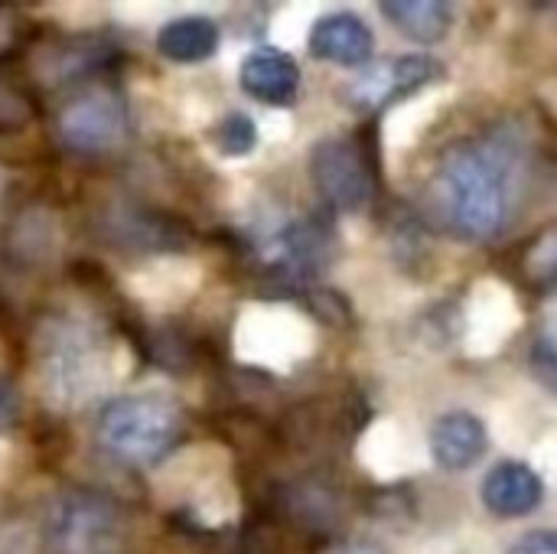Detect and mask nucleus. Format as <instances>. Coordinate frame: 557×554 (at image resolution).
I'll list each match as a JSON object with an SVG mask.
<instances>
[{
    "label": "nucleus",
    "instance_id": "obj_5",
    "mask_svg": "<svg viewBox=\"0 0 557 554\" xmlns=\"http://www.w3.org/2000/svg\"><path fill=\"white\" fill-rule=\"evenodd\" d=\"M310 176L333 212H359L379 186V153L372 137H323L310 150Z\"/></svg>",
    "mask_w": 557,
    "mask_h": 554
},
{
    "label": "nucleus",
    "instance_id": "obj_14",
    "mask_svg": "<svg viewBox=\"0 0 557 554\" xmlns=\"http://www.w3.org/2000/svg\"><path fill=\"white\" fill-rule=\"evenodd\" d=\"M219 42H222V29L215 20L209 16H176L170 23L160 26L157 33V49L163 59L170 62H180V65H196V62H206L219 52Z\"/></svg>",
    "mask_w": 557,
    "mask_h": 554
},
{
    "label": "nucleus",
    "instance_id": "obj_20",
    "mask_svg": "<svg viewBox=\"0 0 557 554\" xmlns=\"http://www.w3.org/2000/svg\"><path fill=\"white\" fill-rule=\"evenodd\" d=\"M212 144L222 157H248L258 147V124L251 114L245 111H228L215 131H212Z\"/></svg>",
    "mask_w": 557,
    "mask_h": 554
},
{
    "label": "nucleus",
    "instance_id": "obj_1",
    "mask_svg": "<svg viewBox=\"0 0 557 554\" xmlns=\"http://www.w3.org/2000/svg\"><path fill=\"white\" fill-rule=\"evenodd\" d=\"M539 170V140L522 121L450 140L424 183V222L457 242H493L522 212Z\"/></svg>",
    "mask_w": 557,
    "mask_h": 554
},
{
    "label": "nucleus",
    "instance_id": "obj_22",
    "mask_svg": "<svg viewBox=\"0 0 557 554\" xmlns=\"http://www.w3.org/2000/svg\"><path fill=\"white\" fill-rule=\"evenodd\" d=\"M375 516L382 519H395V522H408L414 516V500L408 487H388L375 496Z\"/></svg>",
    "mask_w": 557,
    "mask_h": 554
},
{
    "label": "nucleus",
    "instance_id": "obj_21",
    "mask_svg": "<svg viewBox=\"0 0 557 554\" xmlns=\"http://www.w3.org/2000/svg\"><path fill=\"white\" fill-rule=\"evenodd\" d=\"M532 372L557 395V340L552 333H542L532 343Z\"/></svg>",
    "mask_w": 557,
    "mask_h": 554
},
{
    "label": "nucleus",
    "instance_id": "obj_23",
    "mask_svg": "<svg viewBox=\"0 0 557 554\" xmlns=\"http://www.w3.org/2000/svg\"><path fill=\"white\" fill-rule=\"evenodd\" d=\"M20 411H23L20 389L13 385L10 376L0 372V434H10L20 424Z\"/></svg>",
    "mask_w": 557,
    "mask_h": 554
},
{
    "label": "nucleus",
    "instance_id": "obj_3",
    "mask_svg": "<svg viewBox=\"0 0 557 554\" xmlns=\"http://www.w3.org/2000/svg\"><path fill=\"white\" fill-rule=\"evenodd\" d=\"M183 438V415L160 395L111 398L98 415V444L127 467L160 464Z\"/></svg>",
    "mask_w": 557,
    "mask_h": 554
},
{
    "label": "nucleus",
    "instance_id": "obj_24",
    "mask_svg": "<svg viewBox=\"0 0 557 554\" xmlns=\"http://www.w3.org/2000/svg\"><path fill=\"white\" fill-rule=\"evenodd\" d=\"M509 554H557V529H545V532H532L522 535Z\"/></svg>",
    "mask_w": 557,
    "mask_h": 554
},
{
    "label": "nucleus",
    "instance_id": "obj_26",
    "mask_svg": "<svg viewBox=\"0 0 557 554\" xmlns=\"http://www.w3.org/2000/svg\"><path fill=\"white\" fill-rule=\"evenodd\" d=\"M0 196H3V173H0Z\"/></svg>",
    "mask_w": 557,
    "mask_h": 554
},
{
    "label": "nucleus",
    "instance_id": "obj_17",
    "mask_svg": "<svg viewBox=\"0 0 557 554\" xmlns=\"http://www.w3.org/2000/svg\"><path fill=\"white\" fill-rule=\"evenodd\" d=\"M519 274L522 281L539 291V294H548L557 287V222H552L548 229H542L525 248H522V258H519Z\"/></svg>",
    "mask_w": 557,
    "mask_h": 554
},
{
    "label": "nucleus",
    "instance_id": "obj_13",
    "mask_svg": "<svg viewBox=\"0 0 557 554\" xmlns=\"http://www.w3.org/2000/svg\"><path fill=\"white\" fill-rule=\"evenodd\" d=\"M108 238L111 245L131 248V251H166V248H183L186 232L157 216V212H144V209H117L108 216Z\"/></svg>",
    "mask_w": 557,
    "mask_h": 554
},
{
    "label": "nucleus",
    "instance_id": "obj_18",
    "mask_svg": "<svg viewBox=\"0 0 557 554\" xmlns=\"http://www.w3.org/2000/svg\"><path fill=\"white\" fill-rule=\"evenodd\" d=\"M287 509L307 529H320L323 532V529H333L339 522V496L330 487L313 483V480L290 490Z\"/></svg>",
    "mask_w": 557,
    "mask_h": 554
},
{
    "label": "nucleus",
    "instance_id": "obj_16",
    "mask_svg": "<svg viewBox=\"0 0 557 554\" xmlns=\"http://www.w3.org/2000/svg\"><path fill=\"white\" fill-rule=\"evenodd\" d=\"M114 42L104 36H72L65 39L59 49H52V59H49V69L55 72V78L62 82H75V78H85L98 69H104L114 56Z\"/></svg>",
    "mask_w": 557,
    "mask_h": 554
},
{
    "label": "nucleus",
    "instance_id": "obj_15",
    "mask_svg": "<svg viewBox=\"0 0 557 554\" xmlns=\"http://www.w3.org/2000/svg\"><path fill=\"white\" fill-rule=\"evenodd\" d=\"M379 7L414 42H441L454 26V3L447 0H382Z\"/></svg>",
    "mask_w": 557,
    "mask_h": 554
},
{
    "label": "nucleus",
    "instance_id": "obj_9",
    "mask_svg": "<svg viewBox=\"0 0 557 554\" xmlns=\"http://www.w3.org/2000/svg\"><path fill=\"white\" fill-rule=\"evenodd\" d=\"M238 82L245 95H251L261 104L274 108H290L300 95V65L294 62L290 52L264 46L245 56Z\"/></svg>",
    "mask_w": 557,
    "mask_h": 554
},
{
    "label": "nucleus",
    "instance_id": "obj_7",
    "mask_svg": "<svg viewBox=\"0 0 557 554\" xmlns=\"http://www.w3.org/2000/svg\"><path fill=\"white\" fill-rule=\"evenodd\" d=\"M339 235L330 219L304 216L264 232L251 248L281 284H307L336 258Z\"/></svg>",
    "mask_w": 557,
    "mask_h": 554
},
{
    "label": "nucleus",
    "instance_id": "obj_8",
    "mask_svg": "<svg viewBox=\"0 0 557 554\" xmlns=\"http://www.w3.org/2000/svg\"><path fill=\"white\" fill-rule=\"evenodd\" d=\"M447 69L441 59L431 56H395L388 62L369 65L352 85H349V104L359 111H382L434 82H441Z\"/></svg>",
    "mask_w": 557,
    "mask_h": 554
},
{
    "label": "nucleus",
    "instance_id": "obj_4",
    "mask_svg": "<svg viewBox=\"0 0 557 554\" xmlns=\"http://www.w3.org/2000/svg\"><path fill=\"white\" fill-rule=\"evenodd\" d=\"M131 134V111L114 85H85L55 111V140L75 157L117 150Z\"/></svg>",
    "mask_w": 557,
    "mask_h": 554
},
{
    "label": "nucleus",
    "instance_id": "obj_19",
    "mask_svg": "<svg viewBox=\"0 0 557 554\" xmlns=\"http://www.w3.org/2000/svg\"><path fill=\"white\" fill-rule=\"evenodd\" d=\"M392 248L401 268L414 271L428 261V222L408 209H398L392 219Z\"/></svg>",
    "mask_w": 557,
    "mask_h": 554
},
{
    "label": "nucleus",
    "instance_id": "obj_10",
    "mask_svg": "<svg viewBox=\"0 0 557 554\" xmlns=\"http://www.w3.org/2000/svg\"><path fill=\"white\" fill-rule=\"evenodd\" d=\"M480 496H483V506L499 516V519H519V516H529L542 506L545 500V483L542 477L519 464V460H503L496 464L483 487H480Z\"/></svg>",
    "mask_w": 557,
    "mask_h": 554
},
{
    "label": "nucleus",
    "instance_id": "obj_2",
    "mask_svg": "<svg viewBox=\"0 0 557 554\" xmlns=\"http://www.w3.org/2000/svg\"><path fill=\"white\" fill-rule=\"evenodd\" d=\"M36 369L49 405L72 411L104 385V346L78 320L52 317L36 333Z\"/></svg>",
    "mask_w": 557,
    "mask_h": 554
},
{
    "label": "nucleus",
    "instance_id": "obj_11",
    "mask_svg": "<svg viewBox=\"0 0 557 554\" xmlns=\"http://www.w3.org/2000/svg\"><path fill=\"white\" fill-rule=\"evenodd\" d=\"M372 29L356 13H326L310 29V52L336 65H366L372 59Z\"/></svg>",
    "mask_w": 557,
    "mask_h": 554
},
{
    "label": "nucleus",
    "instance_id": "obj_12",
    "mask_svg": "<svg viewBox=\"0 0 557 554\" xmlns=\"http://www.w3.org/2000/svg\"><path fill=\"white\" fill-rule=\"evenodd\" d=\"M486 424L470 411H450L431 428V457L450 473L470 470L486 454Z\"/></svg>",
    "mask_w": 557,
    "mask_h": 554
},
{
    "label": "nucleus",
    "instance_id": "obj_25",
    "mask_svg": "<svg viewBox=\"0 0 557 554\" xmlns=\"http://www.w3.org/2000/svg\"><path fill=\"white\" fill-rule=\"evenodd\" d=\"M320 554H385V549L369 539H343V542L326 545Z\"/></svg>",
    "mask_w": 557,
    "mask_h": 554
},
{
    "label": "nucleus",
    "instance_id": "obj_6",
    "mask_svg": "<svg viewBox=\"0 0 557 554\" xmlns=\"http://www.w3.org/2000/svg\"><path fill=\"white\" fill-rule=\"evenodd\" d=\"M46 539L55 554H117L124 516L98 490H69L49 509Z\"/></svg>",
    "mask_w": 557,
    "mask_h": 554
}]
</instances>
